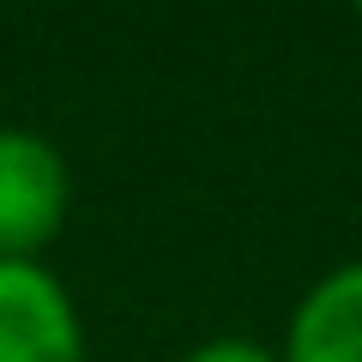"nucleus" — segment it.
I'll return each mask as SVG.
<instances>
[{"mask_svg":"<svg viewBox=\"0 0 362 362\" xmlns=\"http://www.w3.org/2000/svg\"><path fill=\"white\" fill-rule=\"evenodd\" d=\"M278 362H362V259L302 290Z\"/></svg>","mask_w":362,"mask_h":362,"instance_id":"obj_3","label":"nucleus"},{"mask_svg":"<svg viewBox=\"0 0 362 362\" xmlns=\"http://www.w3.org/2000/svg\"><path fill=\"white\" fill-rule=\"evenodd\" d=\"M0 362H85L78 308L42 259H0Z\"/></svg>","mask_w":362,"mask_h":362,"instance_id":"obj_2","label":"nucleus"},{"mask_svg":"<svg viewBox=\"0 0 362 362\" xmlns=\"http://www.w3.org/2000/svg\"><path fill=\"white\" fill-rule=\"evenodd\" d=\"M73 206V175L54 139L30 127H0V259H37L61 235Z\"/></svg>","mask_w":362,"mask_h":362,"instance_id":"obj_1","label":"nucleus"},{"mask_svg":"<svg viewBox=\"0 0 362 362\" xmlns=\"http://www.w3.org/2000/svg\"><path fill=\"white\" fill-rule=\"evenodd\" d=\"M181 362H278V356H272V350H259L254 338H211V344L187 350Z\"/></svg>","mask_w":362,"mask_h":362,"instance_id":"obj_4","label":"nucleus"}]
</instances>
